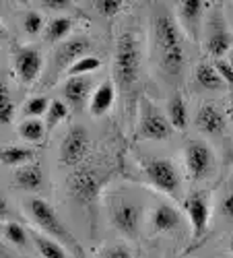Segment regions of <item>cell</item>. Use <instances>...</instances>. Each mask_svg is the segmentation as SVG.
Here are the masks:
<instances>
[{
	"instance_id": "b9f144b4",
	"label": "cell",
	"mask_w": 233,
	"mask_h": 258,
	"mask_svg": "<svg viewBox=\"0 0 233 258\" xmlns=\"http://www.w3.org/2000/svg\"><path fill=\"white\" fill-rule=\"evenodd\" d=\"M229 252H231V258H233V240H231V244H229Z\"/></svg>"
},
{
	"instance_id": "9a60e30c",
	"label": "cell",
	"mask_w": 233,
	"mask_h": 258,
	"mask_svg": "<svg viewBox=\"0 0 233 258\" xmlns=\"http://www.w3.org/2000/svg\"><path fill=\"white\" fill-rule=\"evenodd\" d=\"M93 89L91 77H68L62 85V95H64V103L70 105L72 110L81 112L85 103H87L89 95Z\"/></svg>"
},
{
	"instance_id": "60d3db41",
	"label": "cell",
	"mask_w": 233,
	"mask_h": 258,
	"mask_svg": "<svg viewBox=\"0 0 233 258\" xmlns=\"http://www.w3.org/2000/svg\"><path fill=\"white\" fill-rule=\"evenodd\" d=\"M229 64H231V69H233V48L229 50Z\"/></svg>"
},
{
	"instance_id": "d6a6232c",
	"label": "cell",
	"mask_w": 233,
	"mask_h": 258,
	"mask_svg": "<svg viewBox=\"0 0 233 258\" xmlns=\"http://www.w3.org/2000/svg\"><path fill=\"white\" fill-rule=\"evenodd\" d=\"M99 258H134V256H132V250L126 244H112L101 250Z\"/></svg>"
},
{
	"instance_id": "44dd1931",
	"label": "cell",
	"mask_w": 233,
	"mask_h": 258,
	"mask_svg": "<svg viewBox=\"0 0 233 258\" xmlns=\"http://www.w3.org/2000/svg\"><path fill=\"white\" fill-rule=\"evenodd\" d=\"M29 238L33 240V244H35V248H37L41 258H68L66 248L62 244H58L56 240L48 238V235L33 231V233H29Z\"/></svg>"
},
{
	"instance_id": "f35d334b",
	"label": "cell",
	"mask_w": 233,
	"mask_h": 258,
	"mask_svg": "<svg viewBox=\"0 0 233 258\" xmlns=\"http://www.w3.org/2000/svg\"><path fill=\"white\" fill-rule=\"evenodd\" d=\"M227 114H229V120L233 122V101L229 103V110H227Z\"/></svg>"
},
{
	"instance_id": "4316f807",
	"label": "cell",
	"mask_w": 233,
	"mask_h": 258,
	"mask_svg": "<svg viewBox=\"0 0 233 258\" xmlns=\"http://www.w3.org/2000/svg\"><path fill=\"white\" fill-rule=\"evenodd\" d=\"M15 118V103L5 81H0V124H11Z\"/></svg>"
},
{
	"instance_id": "8fae6325",
	"label": "cell",
	"mask_w": 233,
	"mask_h": 258,
	"mask_svg": "<svg viewBox=\"0 0 233 258\" xmlns=\"http://www.w3.org/2000/svg\"><path fill=\"white\" fill-rule=\"evenodd\" d=\"M140 217H142L140 207L132 201L122 199L110 207V219L114 227L122 231L124 235H128V238H136L138 227H140Z\"/></svg>"
},
{
	"instance_id": "8d00e7d4",
	"label": "cell",
	"mask_w": 233,
	"mask_h": 258,
	"mask_svg": "<svg viewBox=\"0 0 233 258\" xmlns=\"http://www.w3.org/2000/svg\"><path fill=\"white\" fill-rule=\"evenodd\" d=\"M9 217V203L5 197H0V221Z\"/></svg>"
},
{
	"instance_id": "5bb4252c",
	"label": "cell",
	"mask_w": 233,
	"mask_h": 258,
	"mask_svg": "<svg viewBox=\"0 0 233 258\" xmlns=\"http://www.w3.org/2000/svg\"><path fill=\"white\" fill-rule=\"evenodd\" d=\"M89 52H91V41L85 35H76V37H70L66 41H62L60 48L54 54V69H56V73L68 71L79 58L89 56Z\"/></svg>"
},
{
	"instance_id": "7402d4cb",
	"label": "cell",
	"mask_w": 233,
	"mask_h": 258,
	"mask_svg": "<svg viewBox=\"0 0 233 258\" xmlns=\"http://www.w3.org/2000/svg\"><path fill=\"white\" fill-rule=\"evenodd\" d=\"M74 21L70 17H54L52 21H48V25L44 29V37L48 44H56V41H62L72 29Z\"/></svg>"
},
{
	"instance_id": "3957f363",
	"label": "cell",
	"mask_w": 233,
	"mask_h": 258,
	"mask_svg": "<svg viewBox=\"0 0 233 258\" xmlns=\"http://www.w3.org/2000/svg\"><path fill=\"white\" fill-rule=\"evenodd\" d=\"M29 215L31 219L44 229V233L48 238L56 240L58 244H62L64 248H74L79 242L74 240V235L68 231V227L62 223V219L58 217V213L44 201V199H31L29 201Z\"/></svg>"
},
{
	"instance_id": "f1b7e54d",
	"label": "cell",
	"mask_w": 233,
	"mask_h": 258,
	"mask_svg": "<svg viewBox=\"0 0 233 258\" xmlns=\"http://www.w3.org/2000/svg\"><path fill=\"white\" fill-rule=\"evenodd\" d=\"M68 116V105L60 99H54L50 101L48 105V112H46V128H54L56 124H60Z\"/></svg>"
},
{
	"instance_id": "7a4b0ae2",
	"label": "cell",
	"mask_w": 233,
	"mask_h": 258,
	"mask_svg": "<svg viewBox=\"0 0 233 258\" xmlns=\"http://www.w3.org/2000/svg\"><path fill=\"white\" fill-rule=\"evenodd\" d=\"M142 67V56L138 37L132 29H124L116 39V52H114V83L124 91L130 93L134 85L138 83Z\"/></svg>"
},
{
	"instance_id": "7c38bea8",
	"label": "cell",
	"mask_w": 233,
	"mask_h": 258,
	"mask_svg": "<svg viewBox=\"0 0 233 258\" xmlns=\"http://www.w3.org/2000/svg\"><path fill=\"white\" fill-rule=\"evenodd\" d=\"M13 64H15L17 79L21 83H25V85H31L41 75V69H44V58H41V54H39L37 48L21 46V48L15 50Z\"/></svg>"
},
{
	"instance_id": "52a82bcc",
	"label": "cell",
	"mask_w": 233,
	"mask_h": 258,
	"mask_svg": "<svg viewBox=\"0 0 233 258\" xmlns=\"http://www.w3.org/2000/svg\"><path fill=\"white\" fill-rule=\"evenodd\" d=\"M91 151V137L89 131L85 126H72L66 133V137L62 139L60 145V163L66 167H79L85 157Z\"/></svg>"
},
{
	"instance_id": "d6986e66",
	"label": "cell",
	"mask_w": 233,
	"mask_h": 258,
	"mask_svg": "<svg viewBox=\"0 0 233 258\" xmlns=\"http://www.w3.org/2000/svg\"><path fill=\"white\" fill-rule=\"evenodd\" d=\"M13 176H15V182L19 188L29 190V192H37L44 186V171H41V167L37 163H25V165L17 167Z\"/></svg>"
},
{
	"instance_id": "e575fe53",
	"label": "cell",
	"mask_w": 233,
	"mask_h": 258,
	"mask_svg": "<svg viewBox=\"0 0 233 258\" xmlns=\"http://www.w3.org/2000/svg\"><path fill=\"white\" fill-rule=\"evenodd\" d=\"M221 211H223V215H225L227 219L233 221V192H229V195L223 199V203H221Z\"/></svg>"
},
{
	"instance_id": "836d02e7",
	"label": "cell",
	"mask_w": 233,
	"mask_h": 258,
	"mask_svg": "<svg viewBox=\"0 0 233 258\" xmlns=\"http://www.w3.org/2000/svg\"><path fill=\"white\" fill-rule=\"evenodd\" d=\"M215 71L219 73V77H221V81L225 83V85H229V87H233V69H231V64L227 62V60H215Z\"/></svg>"
},
{
	"instance_id": "ab89813d",
	"label": "cell",
	"mask_w": 233,
	"mask_h": 258,
	"mask_svg": "<svg viewBox=\"0 0 233 258\" xmlns=\"http://www.w3.org/2000/svg\"><path fill=\"white\" fill-rule=\"evenodd\" d=\"M5 35H7V31H5V27H3V25H0V41L5 39Z\"/></svg>"
},
{
	"instance_id": "7bdbcfd3",
	"label": "cell",
	"mask_w": 233,
	"mask_h": 258,
	"mask_svg": "<svg viewBox=\"0 0 233 258\" xmlns=\"http://www.w3.org/2000/svg\"><path fill=\"white\" fill-rule=\"evenodd\" d=\"M134 258H142V256H138V254H136V256H134Z\"/></svg>"
},
{
	"instance_id": "8992f818",
	"label": "cell",
	"mask_w": 233,
	"mask_h": 258,
	"mask_svg": "<svg viewBox=\"0 0 233 258\" xmlns=\"http://www.w3.org/2000/svg\"><path fill=\"white\" fill-rule=\"evenodd\" d=\"M140 167L146 176V182H149L153 188H157L163 195L178 199L182 192V176L180 169L176 167L174 161L163 159V157H155V159H144L140 161Z\"/></svg>"
},
{
	"instance_id": "cb8c5ba5",
	"label": "cell",
	"mask_w": 233,
	"mask_h": 258,
	"mask_svg": "<svg viewBox=\"0 0 233 258\" xmlns=\"http://www.w3.org/2000/svg\"><path fill=\"white\" fill-rule=\"evenodd\" d=\"M35 157V151L29 147H5L0 149V161L5 165H11V167H21L29 163L31 159Z\"/></svg>"
},
{
	"instance_id": "4fadbf2b",
	"label": "cell",
	"mask_w": 233,
	"mask_h": 258,
	"mask_svg": "<svg viewBox=\"0 0 233 258\" xmlns=\"http://www.w3.org/2000/svg\"><path fill=\"white\" fill-rule=\"evenodd\" d=\"M202 15H204V3L200 0H182L178 3L176 19L182 33H186L192 41H198L200 27H202Z\"/></svg>"
},
{
	"instance_id": "e0dca14e",
	"label": "cell",
	"mask_w": 233,
	"mask_h": 258,
	"mask_svg": "<svg viewBox=\"0 0 233 258\" xmlns=\"http://www.w3.org/2000/svg\"><path fill=\"white\" fill-rule=\"evenodd\" d=\"M151 225L157 233H174L182 227V213L174 205L161 203L151 215Z\"/></svg>"
},
{
	"instance_id": "277c9868",
	"label": "cell",
	"mask_w": 233,
	"mask_h": 258,
	"mask_svg": "<svg viewBox=\"0 0 233 258\" xmlns=\"http://www.w3.org/2000/svg\"><path fill=\"white\" fill-rule=\"evenodd\" d=\"M172 133H174V128L169 124L167 116L146 95H140L136 137L140 141H167L172 137Z\"/></svg>"
},
{
	"instance_id": "1f68e13d",
	"label": "cell",
	"mask_w": 233,
	"mask_h": 258,
	"mask_svg": "<svg viewBox=\"0 0 233 258\" xmlns=\"http://www.w3.org/2000/svg\"><path fill=\"white\" fill-rule=\"evenodd\" d=\"M93 7L103 17H116L122 11V3H120V0H95Z\"/></svg>"
},
{
	"instance_id": "ba28073f",
	"label": "cell",
	"mask_w": 233,
	"mask_h": 258,
	"mask_svg": "<svg viewBox=\"0 0 233 258\" xmlns=\"http://www.w3.org/2000/svg\"><path fill=\"white\" fill-rule=\"evenodd\" d=\"M186 169L188 176L200 182L210 176V171L215 167V155L210 151V147L202 141H190L186 145Z\"/></svg>"
},
{
	"instance_id": "83f0119b",
	"label": "cell",
	"mask_w": 233,
	"mask_h": 258,
	"mask_svg": "<svg viewBox=\"0 0 233 258\" xmlns=\"http://www.w3.org/2000/svg\"><path fill=\"white\" fill-rule=\"evenodd\" d=\"M3 233H5V238L11 244H15L19 248H25L27 242H29V235H27L25 227L21 225V223H17V221H7L5 227H3Z\"/></svg>"
},
{
	"instance_id": "d590c367",
	"label": "cell",
	"mask_w": 233,
	"mask_h": 258,
	"mask_svg": "<svg viewBox=\"0 0 233 258\" xmlns=\"http://www.w3.org/2000/svg\"><path fill=\"white\" fill-rule=\"evenodd\" d=\"M39 5H44L46 9H64V7H68L66 0H41Z\"/></svg>"
},
{
	"instance_id": "4dcf8cb0",
	"label": "cell",
	"mask_w": 233,
	"mask_h": 258,
	"mask_svg": "<svg viewBox=\"0 0 233 258\" xmlns=\"http://www.w3.org/2000/svg\"><path fill=\"white\" fill-rule=\"evenodd\" d=\"M23 29H25L27 35L41 33V29H44V17H41L37 11L25 13V17H23Z\"/></svg>"
},
{
	"instance_id": "9c48e42d",
	"label": "cell",
	"mask_w": 233,
	"mask_h": 258,
	"mask_svg": "<svg viewBox=\"0 0 233 258\" xmlns=\"http://www.w3.org/2000/svg\"><path fill=\"white\" fill-rule=\"evenodd\" d=\"M204 48L215 60H221L233 48V39H231V33L227 29V25H225L221 9H215L213 15H210L208 27H206V44H204Z\"/></svg>"
},
{
	"instance_id": "6da1fadb",
	"label": "cell",
	"mask_w": 233,
	"mask_h": 258,
	"mask_svg": "<svg viewBox=\"0 0 233 258\" xmlns=\"http://www.w3.org/2000/svg\"><path fill=\"white\" fill-rule=\"evenodd\" d=\"M151 52L159 71L167 79H180L186 64V41L176 15L165 5L151 11Z\"/></svg>"
},
{
	"instance_id": "d4e9b609",
	"label": "cell",
	"mask_w": 233,
	"mask_h": 258,
	"mask_svg": "<svg viewBox=\"0 0 233 258\" xmlns=\"http://www.w3.org/2000/svg\"><path fill=\"white\" fill-rule=\"evenodd\" d=\"M19 135L21 139H25L27 143H41L46 137V124L37 120V118H29V120H23L19 126Z\"/></svg>"
},
{
	"instance_id": "484cf974",
	"label": "cell",
	"mask_w": 233,
	"mask_h": 258,
	"mask_svg": "<svg viewBox=\"0 0 233 258\" xmlns=\"http://www.w3.org/2000/svg\"><path fill=\"white\" fill-rule=\"evenodd\" d=\"M101 67V60L97 58V56H83V58H79L72 67L66 71V75L68 77H89L91 73H95L97 69Z\"/></svg>"
},
{
	"instance_id": "5b68a950",
	"label": "cell",
	"mask_w": 233,
	"mask_h": 258,
	"mask_svg": "<svg viewBox=\"0 0 233 258\" xmlns=\"http://www.w3.org/2000/svg\"><path fill=\"white\" fill-rule=\"evenodd\" d=\"M105 182H108L105 176L93 167H74L66 178V188H68V195L79 205L89 207L97 203Z\"/></svg>"
},
{
	"instance_id": "f546056e",
	"label": "cell",
	"mask_w": 233,
	"mask_h": 258,
	"mask_svg": "<svg viewBox=\"0 0 233 258\" xmlns=\"http://www.w3.org/2000/svg\"><path fill=\"white\" fill-rule=\"evenodd\" d=\"M48 105H50V99H48V97H44V95L31 97V99H27V103H25V116H27V118H39V116H46Z\"/></svg>"
},
{
	"instance_id": "2e32d148",
	"label": "cell",
	"mask_w": 233,
	"mask_h": 258,
	"mask_svg": "<svg viewBox=\"0 0 233 258\" xmlns=\"http://www.w3.org/2000/svg\"><path fill=\"white\" fill-rule=\"evenodd\" d=\"M194 124L200 133L210 135V137L225 133V118L219 107H215L213 103H204L198 107L194 116Z\"/></svg>"
},
{
	"instance_id": "ac0fdd59",
	"label": "cell",
	"mask_w": 233,
	"mask_h": 258,
	"mask_svg": "<svg viewBox=\"0 0 233 258\" xmlns=\"http://www.w3.org/2000/svg\"><path fill=\"white\" fill-rule=\"evenodd\" d=\"M114 99H116V87L112 81H103L99 87L91 93V99H89V112L93 116H103L110 112V107L114 105Z\"/></svg>"
},
{
	"instance_id": "603a6c76",
	"label": "cell",
	"mask_w": 233,
	"mask_h": 258,
	"mask_svg": "<svg viewBox=\"0 0 233 258\" xmlns=\"http://www.w3.org/2000/svg\"><path fill=\"white\" fill-rule=\"evenodd\" d=\"M194 79H196V83L200 85L202 89H208V91H217L225 85L221 81L219 73L215 71V67L213 64H208V62H200L198 64L196 71H194Z\"/></svg>"
},
{
	"instance_id": "74e56055",
	"label": "cell",
	"mask_w": 233,
	"mask_h": 258,
	"mask_svg": "<svg viewBox=\"0 0 233 258\" xmlns=\"http://www.w3.org/2000/svg\"><path fill=\"white\" fill-rule=\"evenodd\" d=\"M72 258H87V254H85V250H83L81 244H76V246L72 248Z\"/></svg>"
},
{
	"instance_id": "30bf717a",
	"label": "cell",
	"mask_w": 233,
	"mask_h": 258,
	"mask_svg": "<svg viewBox=\"0 0 233 258\" xmlns=\"http://www.w3.org/2000/svg\"><path fill=\"white\" fill-rule=\"evenodd\" d=\"M184 209L188 213L190 227H192V238L198 242L208 229L210 221V203L206 192L202 190H192L190 195L184 199Z\"/></svg>"
},
{
	"instance_id": "ffe728a7",
	"label": "cell",
	"mask_w": 233,
	"mask_h": 258,
	"mask_svg": "<svg viewBox=\"0 0 233 258\" xmlns=\"http://www.w3.org/2000/svg\"><path fill=\"white\" fill-rule=\"evenodd\" d=\"M167 120L172 124L174 131H186V126L190 122L188 118V105L182 93H174L167 101Z\"/></svg>"
}]
</instances>
